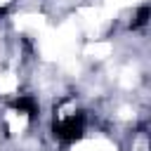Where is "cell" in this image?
Returning <instances> with one entry per match:
<instances>
[{
  "instance_id": "1",
  "label": "cell",
  "mask_w": 151,
  "mask_h": 151,
  "mask_svg": "<svg viewBox=\"0 0 151 151\" xmlns=\"http://www.w3.org/2000/svg\"><path fill=\"white\" fill-rule=\"evenodd\" d=\"M146 21H149V5H142L132 19V28H142V26H146Z\"/></svg>"
}]
</instances>
